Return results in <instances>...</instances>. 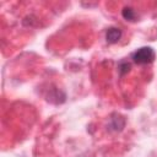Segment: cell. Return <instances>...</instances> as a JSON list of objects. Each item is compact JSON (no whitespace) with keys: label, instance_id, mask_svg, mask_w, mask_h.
Listing matches in <instances>:
<instances>
[{"label":"cell","instance_id":"6da1fadb","mask_svg":"<svg viewBox=\"0 0 157 157\" xmlns=\"http://www.w3.org/2000/svg\"><path fill=\"white\" fill-rule=\"evenodd\" d=\"M156 54H155V50L151 48V47H142V48H139L137 50H135L131 55L132 60L136 63V64H140V65H145V64H150L153 61Z\"/></svg>","mask_w":157,"mask_h":157},{"label":"cell","instance_id":"7a4b0ae2","mask_svg":"<svg viewBox=\"0 0 157 157\" xmlns=\"http://www.w3.org/2000/svg\"><path fill=\"white\" fill-rule=\"evenodd\" d=\"M121 37V31L117 27H110L105 33V39L108 43H117Z\"/></svg>","mask_w":157,"mask_h":157},{"label":"cell","instance_id":"3957f363","mask_svg":"<svg viewBox=\"0 0 157 157\" xmlns=\"http://www.w3.org/2000/svg\"><path fill=\"white\" fill-rule=\"evenodd\" d=\"M121 15H123V17H124L126 21H134V20H135V16H136L134 9H132V7H129V6L123 9Z\"/></svg>","mask_w":157,"mask_h":157},{"label":"cell","instance_id":"277c9868","mask_svg":"<svg viewBox=\"0 0 157 157\" xmlns=\"http://www.w3.org/2000/svg\"><path fill=\"white\" fill-rule=\"evenodd\" d=\"M129 69H130V64H129V63H126V61H121V63L119 64V71H120L121 75H124L125 72H128Z\"/></svg>","mask_w":157,"mask_h":157}]
</instances>
